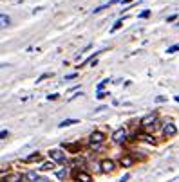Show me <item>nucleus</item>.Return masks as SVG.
<instances>
[{
	"instance_id": "f257e3e1",
	"label": "nucleus",
	"mask_w": 179,
	"mask_h": 182,
	"mask_svg": "<svg viewBox=\"0 0 179 182\" xmlns=\"http://www.w3.org/2000/svg\"><path fill=\"white\" fill-rule=\"evenodd\" d=\"M103 143H105V133H103L101 130H94L91 135H89V144L94 146L96 150H100Z\"/></svg>"
},
{
	"instance_id": "f03ea898",
	"label": "nucleus",
	"mask_w": 179,
	"mask_h": 182,
	"mask_svg": "<svg viewBox=\"0 0 179 182\" xmlns=\"http://www.w3.org/2000/svg\"><path fill=\"white\" fill-rule=\"evenodd\" d=\"M157 121H159V114L157 112H150L148 116H145L141 119V126L143 128H150V126H156Z\"/></svg>"
},
{
	"instance_id": "7ed1b4c3",
	"label": "nucleus",
	"mask_w": 179,
	"mask_h": 182,
	"mask_svg": "<svg viewBox=\"0 0 179 182\" xmlns=\"http://www.w3.org/2000/svg\"><path fill=\"white\" fill-rule=\"evenodd\" d=\"M127 137H128V132H127V128H118L114 133H112V141L116 144H123V143H127Z\"/></svg>"
},
{
	"instance_id": "20e7f679",
	"label": "nucleus",
	"mask_w": 179,
	"mask_h": 182,
	"mask_svg": "<svg viewBox=\"0 0 179 182\" xmlns=\"http://www.w3.org/2000/svg\"><path fill=\"white\" fill-rule=\"evenodd\" d=\"M177 135V126L174 123H165L163 124V137L165 139H172V137H176Z\"/></svg>"
},
{
	"instance_id": "39448f33",
	"label": "nucleus",
	"mask_w": 179,
	"mask_h": 182,
	"mask_svg": "<svg viewBox=\"0 0 179 182\" xmlns=\"http://www.w3.org/2000/svg\"><path fill=\"white\" fill-rule=\"evenodd\" d=\"M49 157H51L53 162H60V164H64L65 160H67L65 153L61 152V150H58V148H53V150H49Z\"/></svg>"
},
{
	"instance_id": "423d86ee",
	"label": "nucleus",
	"mask_w": 179,
	"mask_h": 182,
	"mask_svg": "<svg viewBox=\"0 0 179 182\" xmlns=\"http://www.w3.org/2000/svg\"><path fill=\"white\" fill-rule=\"evenodd\" d=\"M100 170L105 171V173H111V171L116 170V162L112 159H101L100 160Z\"/></svg>"
},
{
	"instance_id": "0eeeda50",
	"label": "nucleus",
	"mask_w": 179,
	"mask_h": 182,
	"mask_svg": "<svg viewBox=\"0 0 179 182\" xmlns=\"http://www.w3.org/2000/svg\"><path fill=\"white\" fill-rule=\"evenodd\" d=\"M72 179L76 182H92V177L87 171H83V170H76L72 173Z\"/></svg>"
},
{
	"instance_id": "6e6552de",
	"label": "nucleus",
	"mask_w": 179,
	"mask_h": 182,
	"mask_svg": "<svg viewBox=\"0 0 179 182\" xmlns=\"http://www.w3.org/2000/svg\"><path fill=\"white\" fill-rule=\"evenodd\" d=\"M134 164H136V159L130 153H123L121 157H120V166L121 168H132Z\"/></svg>"
},
{
	"instance_id": "1a4fd4ad",
	"label": "nucleus",
	"mask_w": 179,
	"mask_h": 182,
	"mask_svg": "<svg viewBox=\"0 0 179 182\" xmlns=\"http://www.w3.org/2000/svg\"><path fill=\"white\" fill-rule=\"evenodd\" d=\"M42 160H44V155L40 153V152H34V153H31V155H27V157L24 159V162L34 164V162H42Z\"/></svg>"
},
{
	"instance_id": "9d476101",
	"label": "nucleus",
	"mask_w": 179,
	"mask_h": 182,
	"mask_svg": "<svg viewBox=\"0 0 179 182\" xmlns=\"http://www.w3.org/2000/svg\"><path fill=\"white\" fill-rule=\"evenodd\" d=\"M22 180H24V177L20 173H9V175H5V177H4L2 182H22Z\"/></svg>"
},
{
	"instance_id": "9b49d317",
	"label": "nucleus",
	"mask_w": 179,
	"mask_h": 182,
	"mask_svg": "<svg viewBox=\"0 0 179 182\" xmlns=\"http://www.w3.org/2000/svg\"><path fill=\"white\" fill-rule=\"evenodd\" d=\"M9 25H11V16L0 13V29H8Z\"/></svg>"
},
{
	"instance_id": "f8f14e48",
	"label": "nucleus",
	"mask_w": 179,
	"mask_h": 182,
	"mask_svg": "<svg viewBox=\"0 0 179 182\" xmlns=\"http://www.w3.org/2000/svg\"><path fill=\"white\" fill-rule=\"evenodd\" d=\"M139 141H143V143H147V144H156L157 141H156V137L154 135H150V133H141L139 137H137Z\"/></svg>"
},
{
	"instance_id": "ddd939ff",
	"label": "nucleus",
	"mask_w": 179,
	"mask_h": 182,
	"mask_svg": "<svg viewBox=\"0 0 179 182\" xmlns=\"http://www.w3.org/2000/svg\"><path fill=\"white\" fill-rule=\"evenodd\" d=\"M71 124H78V119H65V121H61L58 126L60 128H65V126H71Z\"/></svg>"
},
{
	"instance_id": "4468645a",
	"label": "nucleus",
	"mask_w": 179,
	"mask_h": 182,
	"mask_svg": "<svg viewBox=\"0 0 179 182\" xmlns=\"http://www.w3.org/2000/svg\"><path fill=\"white\" fill-rule=\"evenodd\" d=\"M24 179H25L27 182H36V179H38V175L34 173V171H29V173H25V175H24Z\"/></svg>"
},
{
	"instance_id": "2eb2a0df",
	"label": "nucleus",
	"mask_w": 179,
	"mask_h": 182,
	"mask_svg": "<svg viewBox=\"0 0 179 182\" xmlns=\"http://www.w3.org/2000/svg\"><path fill=\"white\" fill-rule=\"evenodd\" d=\"M54 168V162L51 160V162H44L42 166H40V171H49V170H53Z\"/></svg>"
},
{
	"instance_id": "dca6fc26",
	"label": "nucleus",
	"mask_w": 179,
	"mask_h": 182,
	"mask_svg": "<svg viewBox=\"0 0 179 182\" xmlns=\"http://www.w3.org/2000/svg\"><path fill=\"white\" fill-rule=\"evenodd\" d=\"M56 177H58L60 180L67 179V168H61V170H58V171H56Z\"/></svg>"
},
{
	"instance_id": "f3484780",
	"label": "nucleus",
	"mask_w": 179,
	"mask_h": 182,
	"mask_svg": "<svg viewBox=\"0 0 179 182\" xmlns=\"http://www.w3.org/2000/svg\"><path fill=\"white\" fill-rule=\"evenodd\" d=\"M65 148H67L69 152H72V153H76V152L80 150V146H78V144H65Z\"/></svg>"
},
{
	"instance_id": "a211bd4d",
	"label": "nucleus",
	"mask_w": 179,
	"mask_h": 182,
	"mask_svg": "<svg viewBox=\"0 0 179 182\" xmlns=\"http://www.w3.org/2000/svg\"><path fill=\"white\" fill-rule=\"evenodd\" d=\"M121 25H123V20H118V22L114 24V27L111 29V32H116V31H118V29H121Z\"/></svg>"
},
{
	"instance_id": "6ab92c4d",
	"label": "nucleus",
	"mask_w": 179,
	"mask_h": 182,
	"mask_svg": "<svg viewBox=\"0 0 179 182\" xmlns=\"http://www.w3.org/2000/svg\"><path fill=\"white\" fill-rule=\"evenodd\" d=\"M177 51H179V45H172V47H168V49H167L168 54H172V52H177Z\"/></svg>"
},
{
	"instance_id": "aec40b11",
	"label": "nucleus",
	"mask_w": 179,
	"mask_h": 182,
	"mask_svg": "<svg viewBox=\"0 0 179 182\" xmlns=\"http://www.w3.org/2000/svg\"><path fill=\"white\" fill-rule=\"evenodd\" d=\"M109 83V79H103L101 83H98V92H101V89H105V85Z\"/></svg>"
},
{
	"instance_id": "412c9836",
	"label": "nucleus",
	"mask_w": 179,
	"mask_h": 182,
	"mask_svg": "<svg viewBox=\"0 0 179 182\" xmlns=\"http://www.w3.org/2000/svg\"><path fill=\"white\" fill-rule=\"evenodd\" d=\"M148 16H150V11L148 9H145V11L139 13V18H148Z\"/></svg>"
},
{
	"instance_id": "4be33fe9",
	"label": "nucleus",
	"mask_w": 179,
	"mask_h": 182,
	"mask_svg": "<svg viewBox=\"0 0 179 182\" xmlns=\"http://www.w3.org/2000/svg\"><path fill=\"white\" fill-rule=\"evenodd\" d=\"M165 101H167V97H165V96H159V97H156V103H165Z\"/></svg>"
},
{
	"instance_id": "5701e85b",
	"label": "nucleus",
	"mask_w": 179,
	"mask_h": 182,
	"mask_svg": "<svg viewBox=\"0 0 179 182\" xmlns=\"http://www.w3.org/2000/svg\"><path fill=\"white\" fill-rule=\"evenodd\" d=\"M74 78H76V72H72V74H67V76H65V79H74Z\"/></svg>"
},
{
	"instance_id": "b1692460",
	"label": "nucleus",
	"mask_w": 179,
	"mask_h": 182,
	"mask_svg": "<svg viewBox=\"0 0 179 182\" xmlns=\"http://www.w3.org/2000/svg\"><path fill=\"white\" fill-rule=\"evenodd\" d=\"M36 182H51V180H49V179H45V177H38Z\"/></svg>"
},
{
	"instance_id": "393cba45",
	"label": "nucleus",
	"mask_w": 179,
	"mask_h": 182,
	"mask_svg": "<svg viewBox=\"0 0 179 182\" xmlns=\"http://www.w3.org/2000/svg\"><path fill=\"white\" fill-rule=\"evenodd\" d=\"M176 18H177V15H170V16L167 18V22H174V20H176Z\"/></svg>"
},
{
	"instance_id": "a878e982",
	"label": "nucleus",
	"mask_w": 179,
	"mask_h": 182,
	"mask_svg": "<svg viewBox=\"0 0 179 182\" xmlns=\"http://www.w3.org/2000/svg\"><path fill=\"white\" fill-rule=\"evenodd\" d=\"M128 179H130V175H128V173H127V175H123V177H121V180H120V182H127V180H128Z\"/></svg>"
},
{
	"instance_id": "bb28decb",
	"label": "nucleus",
	"mask_w": 179,
	"mask_h": 182,
	"mask_svg": "<svg viewBox=\"0 0 179 182\" xmlns=\"http://www.w3.org/2000/svg\"><path fill=\"white\" fill-rule=\"evenodd\" d=\"M58 97H60V96H58V94H51V96H49V97H47V99H51V101H53V99H58Z\"/></svg>"
},
{
	"instance_id": "cd10ccee",
	"label": "nucleus",
	"mask_w": 179,
	"mask_h": 182,
	"mask_svg": "<svg viewBox=\"0 0 179 182\" xmlns=\"http://www.w3.org/2000/svg\"><path fill=\"white\" fill-rule=\"evenodd\" d=\"M5 137H8V132H5V130L0 132V139H5Z\"/></svg>"
},
{
	"instance_id": "c85d7f7f",
	"label": "nucleus",
	"mask_w": 179,
	"mask_h": 182,
	"mask_svg": "<svg viewBox=\"0 0 179 182\" xmlns=\"http://www.w3.org/2000/svg\"><path fill=\"white\" fill-rule=\"evenodd\" d=\"M105 96H107L105 92H98V99H103V97H105Z\"/></svg>"
},
{
	"instance_id": "c756f323",
	"label": "nucleus",
	"mask_w": 179,
	"mask_h": 182,
	"mask_svg": "<svg viewBox=\"0 0 179 182\" xmlns=\"http://www.w3.org/2000/svg\"><path fill=\"white\" fill-rule=\"evenodd\" d=\"M120 2H123V4H130L132 0H120Z\"/></svg>"
},
{
	"instance_id": "7c9ffc66",
	"label": "nucleus",
	"mask_w": 179,
	"mask_h": 182,
	"mask_svg": "<svg viewBox=\"0 0 179 182\" xmlns=\"http://www.w3.org/2000/svg\"><path fill=\"white\" fill-rule=\"evenodd\" d=\"M176 101H177V103H179V96H176Z\"/></svg>"
}]
</instances>
